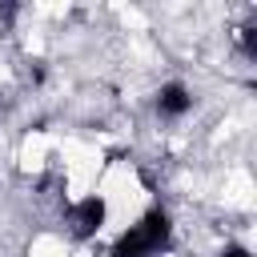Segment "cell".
I'll return each instance as SVG.
<instances>
[{"label":"cell","instance_id":"1","mask_svg":"<svg viewBox=\"0 0 257 257\" xmlns=\"http://www.w3.org/2000/svg\"><path fill=\"white\" fill-rule=\"evenodd\" d=\"M165 237H169V221H165V213H153V217H145L133 233H124V237L116 241V257H145V253L161 249Z\"/></svg>","mask_w":257,"mask_h":257},{"label":"cell","instance_id":"2","mask_svg":"<svg viewBox=\"0 0 257 257\" xmlns=\"http://www.w3.org/2000/svg\"><path fill=\"white\" fill-rule=\"evenodd\" d=\"M161 112H169V116H177V112H185L189 108V92L181 88V84H169V88H161Z\"/></svg>","mask_w":257,"mask_h":257},{"label":"cell","instance_id":"3","mask_svg":"<svg viewBox=\"0 0 257 257\" xmlns=\"http://www.w3.org/2000/svg\"><path fill=\"white\" fill-rule=\"evenodd\" d=\"M100 217H104V205L92 197V201L80 205V213H76V229H80V233H92V229L100 225Z\"/></svg>","mask_w":257,"mask_h":257},{"label":"cell","instance_id":"4","mask_svg":"<svg viewBox=\"0 0 257 257\" xmlns=\"http://www.w3.org/2000/svg\"><path fill=\"white\" fill-rule=\"evenodd\" d=\"M221 257H249V253H245V249H225Z\"/></svg>","mask_w":257,"mask_h":257}]
</instances>
